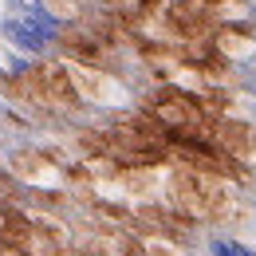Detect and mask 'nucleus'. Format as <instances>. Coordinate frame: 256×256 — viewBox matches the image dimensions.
Here are the masks:
<instances>
[{
  "instance_id": "obj_5",
  "label": "nucleus",
  "mask_w": 256,
  "mask_h": 256,
  "mask_svg": "<svg viewBox=\"0 0 256 256\" xmlns=\"http://www.w3.org/2000/svg\"><path fill=\"white\" fill-rule=\"evenodd\" d=\"M0 110H4V98H0Z\"/></svg>"
},
{
  "instance_id": "obj_3",
  "label": "nucleus",
  "mask_w": 256,
  "mask_h": 256,
  "mask_svg": "<svg viewBox=\"0 0 256 256\" xmlns=\"http://www.w3.org/2000/svg\"><path fill=\"white\" fill-rule=\"evenodd\" d=\"M209 252L213 256H256L248 244H240V240H213L209 244Z\"/></svg>"
},
{
  "instance_id": "obj_4",
  "label": "nucleus",
  "mask_w": 256,
  "mask_h": 256,
  "mask_svg": "<svg viewBox=\"0 0 256 256\" xmlns=\"http://www.w3.org/2000/svg\"><path fill=\"white\" fill-rule=\"evenodd\" d=\"M28 4H44V0H28Z\"/></svg>"
},
{
  "instance_id": "obj_6",
  "label": "nucleus",
  "mask_w": 256,
  "mask_h": 256,
  "mask_svg": "<svg viewBox=\"0 0 256 256\" xmlns=\"http://www.w3.org/2000/svg\"><path fill=\"white\" fill-rule=\"evenodd\" d=\"M209 4H213V0H209Z\"/></svg>"
},
{
  "instance_id": "obj_2",
  "label": "nucleus",
  "mask_w": 256,
  "mask_h": 256,
  "mask_svg": "<svg viewBox=\"0 0 256 256\" xmlns=\"http://www.w3.org/2000/svg\"><path fill=\"white\" fill-rule=\"evenodd\" d=\"M32 228H36V217L16 209V205H0V244L4 248H24L32 240Z\"/></svg>"
},
{
  "instance_id": "obj_1",
  "label": "nucleus",
  "mask_w": 256,
  "mask_h": 256,
  "mask_svg": "<svg viewBox=\"0 0 256 256\" xmlns=\"http://www.w3.org/2000/svg\"><path fill=\"white\" fill-rule=\"evenodd\" d=\"M0 36H4L12 48L28 52V56H48V40L36 32V28L28 24V20H24V16H16V12L0 16Z\"/></svg>"
}]
</instances>
